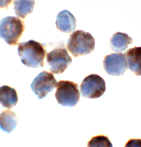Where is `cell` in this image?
Wrapping results in <instances>:
<instances>
[{"mask_svg":"<svg viewBox=\"0 0 141 147\" xmlns=\"http://www.w3.org/2000/svg\"><path fill=\"white\" fill-rule=\"evenodd\" d=\"M18 55L22 63L29 68L43 67L46 51L42 44L30 40L18 45Z\"/></svg>","mask_w":141,"mask_h":147,"instance_id":"cell-1","label":"cell"},{"mask_svg":"<svg viewBox=\"0 0 141 147\" xmlns=\"http://www.w3.org/2000/svg\"><path fill=\"white\" fill-rule=\"evenodd\" d=\"M95 39L90 33L78 30L72 33L67 43L68 51L75 57L88 55L94 51Z\"/></svg>","mask_w":141,"mask_h":147,"instance_id":"cell-2","label":"cell"},{"mask_svg":"<svg viewBox=\"0 0 141 147\" xmlns=\"http://www.w3.org/2000/svg\"><path fill=\"white\" fill-rule=\"evenodd\" d=\"M25 28L24 22L18 17L7 16L0 21V38L9 45H16Z\"/></svg>","mask_w":141,"mask_h":147,"instance_id":"cell-3","label":"cell"},{"mask_svg":"<svg viewBox=\"0 0 141 147\" xmlns=\"http://www.w3.org/2000/svg\"><path fill=\"white\" fill-rule=\"evenodd\" d=\"M61 42L58 43L57 46L50 51H46V53L50 71L57 74L63 73L72 61L64 42Z\"/></svg>","mask_w":141,"mask_h":147,"instance_id":"cell-4","label":"cell"},{"mask_svg":"<svg viewBox=\"0 0 141 147\" xmlns=\"http://www.w3.org/2000/svg\"><path fill=\"white\" fill-rule=\"evenodd\" d=\"M55 97L60 105L74 107L80 100L78 85L68 80H60L57 83Z\"/></svg>","mask_w":141,"mask_h":147,"instance_id":"cell-5","label":"cell"},{"mask_svg":"<svg viewBox=\"0 0 141 147\" xmlns=\"http://www.w3.org/2000/svg\"><path fill=\"white\" fill-rule=\"evenodd\" d=\"M80 88L82 96L90 99L97 98L105 92L106 83L101 76L91 74L84 79Z\"/></svg>","mask_w":141,"mask_h":147,"instance_id":"cell-6","label":"cell"},{"mask_svg":"<svg viewBox=\"0 0 141 147\" xmlns=\"http://www.w3.org/2000/svg\"><path fill=\"white\" fill-rule=\"evenodd\" d=\"M57 83L53 74L43 71L33 80L31 88L38 98L41 99L54 89L57 88Z\"/></svg>","mask_w":141,"mask_h":147,"instance_id":"cell-7","label":"cell"},{"mask_svg":"<svg viewBox=\"0 0 141 147\" xmlns=\"http://www.w3.org/2000/svg\"><path fill=\"white\" fill-rule=\"evenodd\" d=\"M103 67L109 75L122 76L128 69L125 54L114 53L106 56L103 61Z\"/></svg>","mask_w":141,"mask_h":147,"instance_id":"cell-8","label":"cell"},{"mask_svg":"<svg viewBox=\"0 0 141 147\" xmlns=\"http://www.w3.org/2000/svg\"><path fill=\"white\" fill-rule=\"evenodd\" d=\"M55 25L61 32L69 34L75 29L76 20L68 10H64L57 15Z\"/></svg>","mask_w":141,"mask_h":147,"instance_id":"cell-9","label":"cell"},{"mask_svg":"<svg viewBox=\"0 0 141 147\" xmlns=\"http://www.w3.org/2000/svg\"><path fill=\"white\" fill-rule=\"evenodd\" d=\"M125 55L130 71L136 76H141V47L130 48Z\"/></svg>","mask_w":141,"mask_h":147,"instance_id":"cell-10","label":"cell"},{"mask_svg":"<svg viewBox=\"0 0 141 147\" xmlns=\"http://www.w3.org/2000/svg\"><path fill=\"white\" fill-rule=\"evenodd\" d=\"M18 101L15 89L8 86L0 87V104L4 108L11 109L16 106Z\"/></svg>","mask_w":141,"mask_h":147,"instance_id":"cell-11","label":"cell"},{"mask_svg":"<svg viewBox=\"0 0 141 147\" xmlns=\"http://www.w3.org/2000/svg\"><path fill=\"white\" fill-rule=\"evenodd\" d=\"M133 40L127 34L117 32L110 39V46L114 51L122 53L127 50L129 45L133 43Z\"/></svg>","mask_w":141,"mask_h":147,"instance_id":"cell-12","label":"cell"},{"mask_svg":"<svg viewBox=\"0 0 141 147\" xmlns=\"http://www.w3.org/2000/svg\"><path fill=\"white\" fill-rule=\"evenodd\" d=\"M18 119L16 114L10 110H6L0 113V128L10 134L16 127Z\"/></svg>","mask_w":141,"mask_h":147,"instance_id":"cell-13","label":"cell"},{"mask_svg":"<svg viewBox=\"0 0 141 147\" xmlns=\"http://www.w3.org/2000/svg\"><path fill=\"white\" fill-rule=\"evenodd\" d=\"M35 3L34 0H14L13 4L16 15L24 19L33 12Z\"/></svg>","mask_w":141,"mask_h":147,"instance_id":"cell-14","label":"cell"},{"mask_svg":"<svg viewBox=\"0 0 141 147\" xmlns=\"http://www.w3.org/2000/svg\"><path fill=\"white\" fill-rule=\"evenodd\" d=\"M87 147H113L107 136L103 135L94 136L88 142Z\"/></svg>","mask_w":141,"mask_h":147,"instance_id":"cell-15","label":"cell"},{"mask_svg":"<svg viewBox=\"0 0 141 147\" xmlns=\"http://www.w3.org/2000/svg\"><path fill=\"white\" fill-rule=\"evenodd\" d=\"M124 147H141V139H130Z\"/></svg>","mask_w":141,"mask_h":147,"instance_id":"cell-16","label":"cell"},{"mask_svg":"<svg viewBox=\"0 0 141 147\" xmlns=\"http://www.w3.org/2000/svg\"><path fill=\"white\" fill-rule=\"evenodd\" d=\"M12 0H0V8H5L8 10V7L11 4Z\"/></svg>","mask_w":141,"mask_h":147,"instance_id":"cell-17","label":"cell"}]
</instances>
